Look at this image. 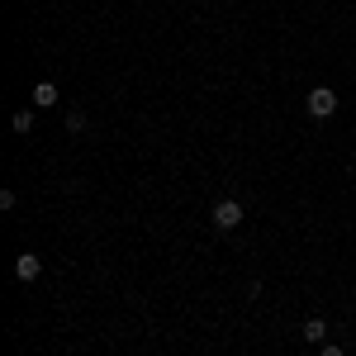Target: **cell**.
<instances>
[{"mask_svg": "<svg viewBox=\"0 0 356 356\" xmlns=\"http://www.w3.org/2000/svg\"><path fill=\"white\" fill-rule=\"evenodd\" d=\"M67 129H72V134H81V129H86V114L72 110V114H67Z\"/></svg>", "mask_w": 356, "mask_h": 356, "instance_id": "7", "label": "cell"}, {"mask_svg": "<svg viewBox=\"0 0 356 356\" xmlns=\"http://www.w3.org/2000/svg\"><path fill=\"white\" fill-rule=\"evenodd\" d=\"M33 105H57V86L53 81H38V86H33Z\"/></svg>", "mask_w": 356, "mask_h": 356, "instance_id": "5", "label": "cell"}, {"mask_svg": "<svg viewBox=\"0 0 356 356\" xmlns=\"http://www.w3.org/2000/svg\"><path fill=\"white\" fill-rule=\"evenodd\" d=\"M300 337H304V342H314V347H323V342H328V323H323V318H304Z\"/></svg>", "mask_w": 356, "mask_h": 356, "instance_id": "3", "label": "cell"}, {"mask_svg": "<svg viewBox=\"0 0 356 356\" xmlns=\"http://www.w3.org/2000/svg\"><path fill=\"white\" fill-rule=\"evenodd\" d=\"M238 223H243V204H238V200H219V204H214V228H219V233H233Z\"/></svg>", "mask_w": 356, "mask_h": 356, "instance_id": "2", "label": "cell"}, {"mask_svg": "<svg viewBox=\"0 0 356 356\" xmlns=\"http://www.w3.org/2000/svg\"><path fill=\"white\" fill-rule=\"evenodd\" d=\"M33 129V110H19L15 114V134H29Z\"/></svg>", "mask_w": 356, "mask_h": 356, "instance_id": "6", "label": "cell"}, {"mask_svg": "<svg viewBox=\"0 0 356 356\" xmlns=\"http://www.w3.org/2000/svg\"><path fill=\"white\" fill-rule=\"evenodd\" d=\"M304 110L314 114V119H332V110H337V90H332V86H314L309 100H304Z\"/></svg>", "mask_w": 356, "mask_h": 356, "instance_id": "1", "label": "cell"}, {"mask_svg": "<svg viewBox=\"0 0 356 356\" xmlns=\"http://www.w3.org/2000/svg\"><path fill=\"white\" fill-rule=\"evenodd\" d=\"M15 275H19V280H38V275H43V261H38L33 252H24V257L15 261Z\"/></svg>", "mask_w": 356, "mask_h": 356, "instance_id": "4", "label": "cell"}, {"mask_svg": "<svg viewBox=\"0 0 356 356\" xmlns=\"http://www.w3.org/2000/svg\"><path fill=\"white\" fill-rule=\"evenodd\" d=\"M318 356H347V352H342L337 342H323V347H318Z\"/></svg>", "mask_w": 356, "mask_h": 356, "instance_id": "8", "label": "cell"}]
</instances>
